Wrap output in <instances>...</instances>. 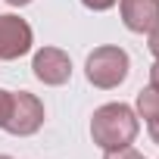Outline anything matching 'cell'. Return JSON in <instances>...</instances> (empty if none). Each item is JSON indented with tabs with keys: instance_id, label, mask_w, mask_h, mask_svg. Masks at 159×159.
Here are the masks:
<instances>
[{
	"instance_id": "obj_5",
	"label": "cell",
	"mask_w": 159,
	"mask_h": 159,
	"mask_svg": "<svg viewBox=\"0 0 159 159\" xmlns=\"http://www.w3.org/2000/svg\"><path fill=\"white\" fill-rule=\"evenodd\" d=\"M31 69H34V78L38 81H44V84H66L69 81V75H72V62H69V56L59 50V47H44V50H38L34 53V59H31Z\"/></svg>"
},
{
	"instance_id": "obj_4",
	"label": "cell",
	"mask_w": 159,
	"mask_h": 159,
	"mask_svg": "<svg viewBox=\"0 0 159 159\" xmlns=\"http://www.w3.org/2000/svg\"><path fill=\"white\" fill-rule=\"evenodd\" d=\"M31 50V25L13 13L0 16V59H19Z\"/></svg>"
},
{
	"instance_id": "obj_3",
	"label": "cell",
	"mask_w": 159,
	"mask_h": 159,
	"mask_svg": "<svg viewBox=\"0 0 159 159\" xmlns=\"http://www.w3.org/2000/svg\"><path fill=\"white\" fill-rule=\"evenodd\" d=\"M41 125H44V103H41L34 94H28V91L13 94L10 116H7L3 128H7L10 134H16V137H28V134H34Z\"/></svg>"
},
{
	"instance_id": "obj_2",
	"label": "cell",
	"mask_w": 159,
	"mask_h": 159,
	"mask_svg": "<svg viewBox=\"0 0 159 159\" xmlns=\"http://www.w3.org/2000/svg\"><path fill=\"white\" fill-rule=\"evenodd\" d=\"M88 81L94 88H119L125 78H128V53L122 47H97L91 56H88Z\"/></svg>"
},
{
	"instance_id": "obj_9",
	"label": "cell",
	"mask_w": 159,
	"mask_h": 159,
	"mask_svg": "<svg viewBox=\"0 0 159 159\" xmlns=\"http://www.w3.org/2000/svg\"><path fill=\"white\" fill-rule=\"evenodd\" d=\"M10 103H13V94L0 88V128H3V122H7V116H10Z\"/></svg>"
},
{
	"instance_id": "obj_6",
	"label": "cell",
	"mask_w": 159,
	"mask_h": 159,
	"mask_svg": "<svg viewBox=\"0 0 159 159\" xmlns=\"http://www.w3.org/2000/svg\"><path fill=\"white\" fill-rule=\"evenodd\" d=\"M122 22L128 31H153L159 25V0H122Z\"/></svg>"
},
{
	"instance_id": "obj_14",
	"label": "cell",
	"mask_w": 159,
	"mask_h": 159,
	"mask_svg": "<svg viewBox=\"0 0 159 159\" xmlns=\"http://www.w3.org/2000/svg\"><path fill=\"white\" fill-rule=\"evenodd\" d=\"M10 7H25V3H31V0H7Z\"/></svg>"
},
{
	"instance_id": "obj_1",
	"label": "cell",
	"mask_w": 159,
	"mask_h": 159,
	"mask_svg": "<svg viewBox=\"0 0 159 159\" xmlns=\"http://www.w3.org/2000/svg\"><path fill=\"white\" fill-rule=\"evenodd\" d=\"M140 125H137V116L131 106L125 103H106L94 112L91 119V137L97 147L103 150H116V147H128L134 143Z\"/></svg>"
},
{
	"instance_id": "obj_8",
	"label": "cell",
	"mask_w": 159,
	"mask_h": 159,
	"mask_svg": "<svg viewBox=\"0 0 159 159\" xmlns=\"http://www.w3.org/2000/svg\"><path fill=\"white\" fill-rule=\"evenodd\" d=\"M103 159H147V156H143V153H137V150L128 143V147H116V150H106V156H103Z\"/></svg>"
},
{
	"instance_id": "obj_11",
	"label": "cell",
	"mask_w": 159,
	"mask_h": 159,
	"mask_svg": "<svg viewBox=\"0 0 159 159\" xmlns=\"http://www.w3.org/2000/svg\"><path fill=\"white\" fill-rule=\"evenodd\" d=\"M150 50H153V56L159 59V25L150 31Z\"/></svg>"
},
{
	"instance_id": "obj_7",
	"label": "cell",
	"mask_w": 159,
	"mask_h": 159,
	"mask_svg": "<svg viewBox=\"0 0 159 159\" xmlns=\"http://www.w3.org/2000/svg\"><path fill=\"white\" fill-rule=\"evenodd\" d=\"M137 112L147 122H159V84H150L137 94Z\"/></svg>"
},
{
	"instance_id": "obj_10",
	"label": "cell",
	"mask_w": 159,
	"mask_h": 159,
	"mask_svg": "<svg viewBox=\"0 0 159 159\" xmlns=\"http://www.w3.org/2000/svg\"><path fill=\"white\" fill-rule=\"evenodd\" d=\"M81 3H84L88 10H97V13H103V10L116 7V0H81Z\"/></svg>"
},
{
	"instance_id": "obj_13",
	"label": "cell",
	"mask_w": 159,
	"mask_h": 159,
	"mask_svg": "<svg viewBox=\"0 0 159 159\" xmlns=\"http://www.w3.org/2000/svg\"><path fill=\"white\" fill-rule=\"evenodd\" d=\"M150 137L159 143V122H150Z\"/></svg>"
},
{
	"instance_id": "obj_12",
	"label": "cell",
	"mask_w": 159,
	"mask_h": 159,
	"mask_svg": "<svg viewBox=\"0 0 159 159\" xmlns=\"http://www.w3.org/2000/svg\"><path fill=\"white\" fill-rule=\"evenodd\" d=\"M150 84H159V59L150 66Z\"/></svg>"
},
{
	"instance_id": "obj_15",
	"label": "cell",
	"mask_w": 159,
	"mask_h": 159,
	"mask_svg": "<svg viewBox=\"0 0 159 159\" xmlns=\"http://www.w3.org/2000/svg\"><path fill=\"white\" fill-rule=\"evenodd\" d=\"M0 159H13V156H0Z\"/></svg>"
}]
</instances>
